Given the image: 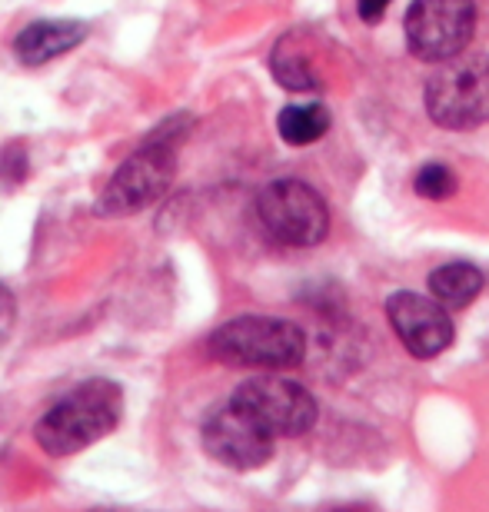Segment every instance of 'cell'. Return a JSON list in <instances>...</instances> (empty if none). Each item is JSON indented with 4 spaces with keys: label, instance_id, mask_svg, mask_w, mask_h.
<instances>
[{
    "label": "cell",
    "instance_id": "obj_4",
    "mask_svg": "<svg viewBox=\"0 0 489 512\" xmlns=\"http://www.w3.org/2000/svg\"><path fill=\"white\" fill-rule=\"evenodd\" d=\"M263 230L283 247H317L330 230V213L323 197L300 180H277L263 187L257 200Z\"/></svg>",
    "mask_w": 489,
    "mask_h": 512
},
{
    "label": "cell",
    "instance_id": "obj_16",
    "mask_svg": "<svg viewBox=\"0 0 489 512\" xmlns=\"http://www.w3.org/2000/svg\"><path fill=\"white\" fill-rule=\"evenodd\" d=\"M10 326H14V296H10L4 286H0V343L7 340Z\"/></svg>",
    "mask_w": 489,
    "mask_h": 512
},
{
    "label": "cell",
    "instance_id": "obj_10",
    "mask_svg": "<svg viewBox=\"0 0 489 512\" xmlns=\"http://www.w3.org/2000/svg\"><path fill=\"white\" fill-rule=\"evenodd\" d=\"M87 27L80 20H37V24L24 27L14 40V50L24 64H47L77 44H84Z\"/></svg>",
    "mask_w": 489,
    "mask_h": 512
},
{
    "label": "cell",
    "instance_id": "obj_7",
    "mask_svg": "<svg viewBox=\"0 0 489 512\" xmlns=\"http://www.w3.org/2000/svg\"><path fill=\"white\" fill-rule=\"evenodd\" d=\"M233 403L267 426L273 436H303L317 423V399L293 380H280V376H257L247 380Z\"/></svg>",
    "mask_w": 489,
    "mask_h": 512
},
{
    "label": "cell",
    "instance_id": "obj_6",
    "mask_svg": "<svg viewBox=\"0 0 489 512\" xmlns=\"http://www.w3.org/2000/svg\"><path fill=\"white\" fill-rule=\"evenodd\" d=\"M173 173H177L173 140H150L134 157L120 163V170L110 177L97 210L110 213V217H124V213L144 210L170 190Z\"/></svg>",
    "mask_w": 489,
    "mask_h": 512
},
{
    "label": "cell",
    "instance_id": "obj_9",
    "mask_svg": "<svg viewBox=\"0 0 489 512\" xmlns=\"http://www.w3.org/2000/svg\"><path fill=\"white\" fill-rule=\"evenodd\" d=\"M386 316H390V326L400 336V343L416 360H433L453 343L450 310L443 303L430 300V296L410 290L393 293L386 300Z\"/></svg>",
    "mask_w": 489,
    "mask_h": 512
},
{
    "label": "cell",
    "instance_id": "obj_3",
    "mask_svg": "<svg viewBox=\"0 0 489 512\" xmlns=\"http://www.w3.org/2000/svg\"><path fill=\"white\" fill-rule=\"evenodd\" d=\"M426 110L446 130L483 127L489 120V57L456 54L440 60V70L426 80Z\"/></svg>",
    "mask_w": 489,
    "mask_h": 512
},
{
    "label": "cell",
    "instance_id": "obj_2",
    "mask_svg": "<svg viewBox=\"0 0 489 512\" xmlns=\"http://www.w3.org/2000/svg\"><path fill=\"white\" fill-rule=\"evenodd\" d=\"M210 353L243 370H293L307 356V336L290 320L240 316L210 336Z\"/></svg>",
    "mask_w": 489,
    "mask_h": 512
},
{
    "label": "cell",
    "instance_id": "obj_8",
    "mask_svg": "<svg viewBox=\"0 0 489 512\" xmlns=\"http://www.w3.org/2000/svg\"><path fill=\"white\" fill-rule=\"evenodd\" d=\"M273 436L267 426H260L247 409H240L237 403L213 409L203 423V449L217 459V463L230 469H260L267 466V459L273 456Z\"/></svg>",
    "mask_w": 489,
    "mask_h": 512
},
{
    "label": "cell",
    "instance_id": "obj_15",
    "mask_svg": "<svg viewBox=\"0 0 489 512\" xmlns=\"http://www.w3.org/2000/svg\"><path fill=\"white\" fill-rule=\"evenodd\" d=\"M27 153L20 143H7L4 150H0V183H7V187H17V183L27 180Z\"/></svg>",
    "mask_w": 489,
    "mask_h": 512
},
{
    "label": "cell",
    "instance_id": "obj_14",
    "mask_svg": "<svg viewBox=\"0 0 489 512\" xmlns=\"http://www.w3.org/2000/svg\"><path fill=\"white\" fill-rule=\"evenodd\" d=\"M413 190L426 200H450L456 193V177L446 163H423L413 177Z\"/></svg>",
    "mask_w": 489,
    "mask_h": 512
},
{
    "label": "cell",
    "instance_id": "obj_5",
    "mask_svg": "<svg viewBox=\"0 0 489 512\" xmlns=\"http://www.w3.org/2000/svg\"><path fill=\"white\" fill-rule=\"evenodd\" d=\"M403 30L413 57L440 64L470 47L476 30V4L473 0H413Z\"/></svg>",
    "mask_w": 489,
    "mask_h": 512
},
{
    "label": "cell",
    "instance_id": "obj_12",
    "mask_svg": "<svg viewBox=\"0 0 489 512\" xmlns=\"http://www.w3.org/2000/svg\"><path fill=\"white\" fill-rule=\"evenodd\" d=\"M273 74L287 90H320V74L307 60V50L300 47V40H280L273 50Z\"/></svg>",
    "mask_w": 489,
    "mask_h": 512
},
{
    "label": "cell",
    "instance_id": "obj_13",
    "mask_svg": "<svg viewBox=\"0 0 489 512\" xmlns=\"http://www.w3.org/2000/svg\"><path fill=\"white\" fill-rule=\"evenodd\" d=\"M277 130L293 147H307V143H317L323 133L330 130V114H326V107L320 104L287 107V110H280Z\"/></svg>",
    "mask_w": 489,
    "mask_h": 512
},
{
    "label": "cell",
    "instance_id": "obj_17",
    "mask_svg": "<svg viewBox=\"0 0 489 512\" xmlns=\"http://www.w3.org/2000/svg\"><path fill=\"white\" fill-rule=\"evenodd\" d=\"M386 7H390V0H356V10H360L366 24H380Z\"/></svg>",
    "mask_w": 489,
    "mask_h": 512
},
{
    "label": "cell",
    "instance_id": "obj_11",
    "mask_svg": "<svg viewBox=\"0 0 489 512\" xmlns=\"http://www.w3.org/2000/svg\"><path fill=\"white\" fill-rule=\"evenodd\" d=\"M430 290H433V300L443 303L446 310H466V306L483 293V273L476 270L473 263H463V260L436 266L430 276Z\"/></svg>",
    "mask_w": 489,
    "mask_h": 512
},
{
    "label": "cell",
    "instance_id": "obj_1",
    "mask_svg": "<svg viewBox=\"0 0 489 512\" xmlns=\"http://www.w3.org/2000/svg\"><path fill=\"white\" fill-rule=\"evenodd\" d=\"M124 396L110 380H87L70 389L37 423V443L47 456H74L94 446L120 423Z\"/></svg>",
    "mask_w": 489,
    "mask_h": 512
}]
</instances>
